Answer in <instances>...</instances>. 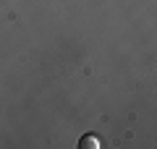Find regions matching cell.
<instances>
[{
	"label": "cell",
	"instance_id": "1",
	"mask_svg": "<svg viewBox=\"0 0 157 149\" xmlns=\"http://www.w3.org/2000/svg\"><path fill=\"white\" fill-rule=\"evenodd\" d=\"M78 147H81V149H100L102 144H100V139H97V136H92V133H86V136H81V141H78Z\"/></svg>",
	"mask_w": 157,
	"mask_h": 149
}]
</instances>
